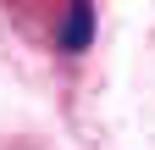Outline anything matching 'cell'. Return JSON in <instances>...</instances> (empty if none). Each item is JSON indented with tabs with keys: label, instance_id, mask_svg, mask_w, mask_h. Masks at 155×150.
Here are the masks:
<instances>
[{
	"label": "cell",
	"instance_id": "1",
	"mask_svg": "<svg viewBox=\"0 0 155 150\" xmlns=\"http://www.w3.org/2000/svg\"><path fill=\"white\" fill-rule=\"evenodd\" d=\"M94 39V6H67L61 11V22H55V50H67V56H83Z\"/></svg>",
	"mask_w": 155,
	"mask_h": 150
}]
</instances>
